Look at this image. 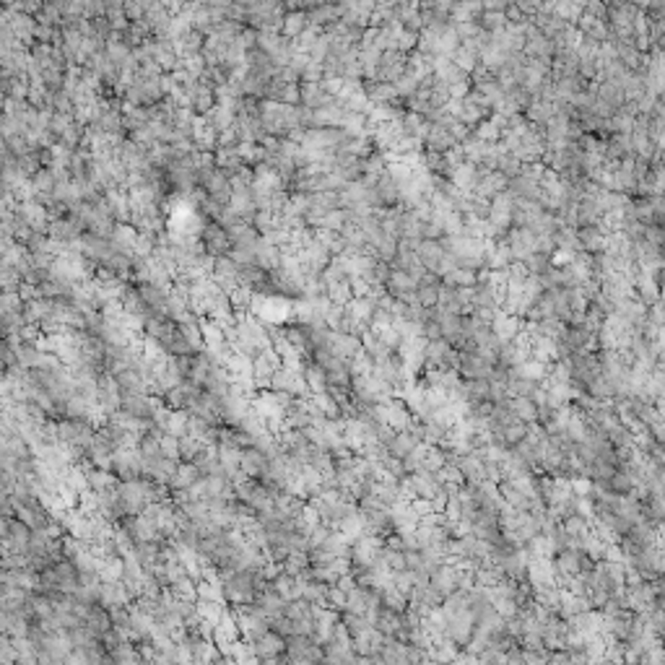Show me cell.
Here are the masks:
<instances>
[{
    "label": "cell",
    "mask_w": 665,
    "mask_h": 665,
    "mask_svg": "<svg viewBox=\"0 0 665 665\" xmlns=\"http://www.w3.org/2000/svg\"><path fill=\"white\" fill-rule=\"evenodd\" d=\"M255 644V653H258V660H283V653H286V637H281L279 632H263L258 639H252Z\"/></svg>",
    "instance_id": "obj_1"
},
{
    "label": "cell",
    "mask_w": 665,
    "mask_h": 665,
    "mask_svg": "<svg viewBox=\"0 0 665 665\" xmlns=\"http://www.w3.org/2000/svg\"><path fill=\"white\" fill-rule=\"evenodd\" d=\"M265 462H268V458H265L263 450H258V447H245L242 455H239V473L247 476V478H258L260 473H263V468H265Z\"/></svg>",
    "instance_id": "obj_2"
},
{
    "label": "cell",
    "mask_w": 665,
    "mask_h": 665,
    "mask_svg": "<svg viewBox=\"0 0 665 665\" xmlns=\"http://www.w3.org/2000/svg\"><path fill=\"white\" fill-rule=\"evenodd\" d=\"M200 478V471L195 468V462H177V468H174V473H172V478H169V489H172L174 494L177 491H187L190 486H193L195 481Z\"/></svg>",
    "instance_id": "obj_3"
},
{
    "label": "cell",
    "mask_w": 665,
    "mask_h": 665,
    "mask_svg": "<svg viewBox=\"0 0 665 665\" xmlns=\"http://www.w3.org/2000/svg\"><path fill=\"white\" fill-rule=\"evenodd\" d=\"M375 629L380 634H385V637H400V629H403V613H395V611H390V608H385V606H380L377 619H375Z\"/></svg>",
    "instance_id": "obj_4"
},
{
    "label": "cell",
    "mask_w": 665,
    "mask_h": 665,
    "mask_svg": "<svg viewBox=\"0 0 665 665\" xmlns=\"http://www.w3.org/2000/svg\"><path fill=\"white\" fill-rule=\"evenodd\" d=\"M507 408H509V413H512V419L517 421H525V424H536L538 421V408L536 403L530 400V397H509L507 400Z\"/></svg>",
    "instance_id": "obj_5"
},
{
    "label": "cell",
    "mask_w": 665,
    "mask_h": 665,
    "mask_svg": "<svg viewBox=\"0 0 665 665\" xmlns=\"http://www.w3.org/2000/svg\"><path fill=\"white\" fill-rule=\"evenodd\" d=\"M301 377L310 387V393H325L328 390V377H325V369H322L317 362H304L301 366Z\"/></svg>",
    "instance_id": "obj_6"
},
{
    "label": "cell",
    "mask_w": 665,
    "mask_h": 665,
    "mask_svg": "<svg viewBox=\"0 0 665 665\" xmlns=\"http://www.w3.org/2000/svg\"><path fill=\"white\" fill-rule=\"evenodd\" d=\"M281 569L291 577H307L310 569V554L307 551H291L289 556L281 561Z\"/></svg>",
    "instance_id": "obj_7"
},
{
    "label": "cell",
    "mask_w": 665,
    "mask_h": 665,
    "mask_svg": "<svg viewBox=\"0 0 665 665\" xmlns=\"http://www.w3.org/2000/svg\"><path fill=\"white\" fill-rule=\"evenodd\" d=\"M416 444H419V440L413 437V431L406 429V431H395V437L390 440V444H387V452L390 455H395V458H406L408 452L416 450Z\"/></svg>",
    "instance_id": "obj_8"
},
{
    "label": "cell",
    "mask_w": 665,
    "mask_h": 665,
    "mask_svg": "<svg viewBox=\"0 0 665 665\" xmlns=\"http://www.w3.org/2000/svg\"><path fill=\"white\" fill-rule=\"evenodd\" d=\"M310 400L315 403V408L320 411L325 419H344V411H341V406L335 403V397L325 390V393H312Z\"/></svg>",
    "instance_id": "obj_9"
},
{
    "label": "cell",
    "mask_w": 665,
    "mask_h": 665,
    "mask_svg": "<svg viewBox=\"0 0 665 665\" xmlns=\"http://www.w3.org/2000/svg\"><path fill=\"white\" fill-rule=\"evenodd\" d=\"M561 527H564V533H567V536L574 541V546H577L579 538L590 530V520H588V517H582V515H577V512H572V515H567L564 520H561Z\"/></svg>",
    "instance_id": "obj_10"
},
{
    "label": "cell",
    "mask_w": 665,
    "mask_h": 665,
    "mask_svg": "<svg viewBox=\"0 0 665 665\" xmlns=\"http://www.w3.org/2000/svg\"><path fill=\"white\" fill-rule=\"evenodd\" d=\"M512 372L530 380V382H543L548 372V364H541L536 359H525V362H520L517 366H512Z\"/></svg>",
    "instance_id": "obj_11"
},
{
    "label": "cell",
    "mask_w": 665,
    "mask_h": 665,
    "mask_svg": "<svg viewBox=\"0 0 665 665\" xmlns=\"http://www.w3.org/2000/svg\"><path fill=\"white\" fill-rule=\"evenodd\" d=\"M419 258H421V263L427 265V268H431L434 273L440 270V265H442V247L437 245V242H431V239H427V242H421V250H419Z\"/></svg>",
    "instance_id": "obj_12"
},
{
    "label": "cell",
    "mask_w": 665,
    "mask_h": 665,
    "mask_svg": "<svg viewBox=\"0 0 665 665\" xmlns=\"http://www.w3.org/2000/svg\"><path fill=\"white\" fill-rule=\"evenodd\" d=\"M527 434V424L525 421H517V419H509L502 427V437H505V447H512V444H517L520 440H525Z\"/></svg>",
    "instance_id": "obj_13"
},
{
    "label": "cell",
    "mask_w": 665,
    "mask_h": 665,
    "mask_svg": "<svg viewBox=\"0 0 665 665\" xmlns=\"http://www.w3.org/2000/svg\"><path fill=\"white\" fill-rule=\"evenodd\" d=\"M203 236H205V247H208L211 252H224L226 247H229V234L221 232L218 226H208Z\"/></svg>",
    "instance_id": "obj_14"
},
{
    "label": "cell",
    "mask_w": 665,
    "mask_h": 665,
    "mask_svg": "<svg viewBox=\"0 0 665 665\" xmlns=\"http://www.w3.org/2000/svg\"><path fill=\"white\" fill-rule=\"evenodd\" d=\"M177 447H180V460L182 462H190L200 452V442L195 440L193 434H185V437H177Z\"/></svg>",
    "instance_id": "obj_15"
},
{
    "label": "cell",
    "mask_w": 665,
    "mask_h": 665,
    "mask_svg": "<svg viewBox=\"0 0 665 665\" xmlns=\"http://www.w3.org/2000/svg\"><path fill=\"white\" fill-rule=\"evenodd\" d=\"M491 608H494L496 613H499V616H502L505 621H507V619H512V616H517V611H520V608H517V603L512 601L509 595H499V598H491Z\"/></svg>",
    "instance_id": "obj_16"
},
{
    "label": "cell",
    "mask_w": 665,
    "mask_h": 665,
    "mask_svg": "<svg viewBox=\"0 0 665 665\" xmlns=\"http://www.w3.org/2000/svg\"><path fill=\"white\" fill-rule=\"evenodd\" d=\"M344 606H346V592L341 590V588L330 585V590H328V598H325V608H332V611H344Z\"/></svg>",
    "instance_id": "obj_17"
}]
</instances>
